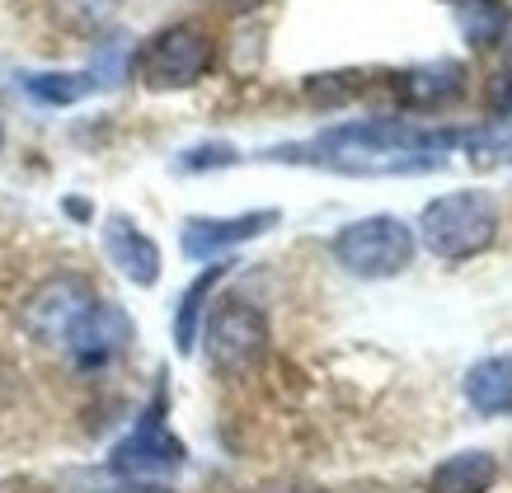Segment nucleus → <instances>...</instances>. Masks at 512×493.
I'll return each mask as SVG.
<instances>
[{"label":"nucleus","mask_w":512,"mask_h":493,"mask_svg":"<svg viewBox=\"0 0 512 493\" xmlns=\"http://www.w3.org/2000/svg\"><path fill=\"white\" fill-rule=\"evenodd\" d=\"M113 493H174L170 484H156V479H127V484H118Z\"/></svg>","instance_id":"obj_20"},{"label":"nucleus","mask_w":512,"mask_h":493,"mask_svg":"<svg viewBox=\"0 0 512 493\" xmlns=\"http://www.w3.org/2000/svg\"><path fill=\"white\" fill-rule=\"evenodd\" d=\"M231 273V263H207V273L188 282V292L179 296V310H174V348L179 353H193L202 334V320H207V296L217 292V282Z\"/></svg>","instance_id":"obj_14"},{"label":"nucleus","mask_w":512,"mask_h":493,"mask_svg":"<svg viewBox=\"0 0 512 493\" xmlns=\"http://www.w3.org/2000/svg\"><path fill=\"white\" fill-rule=\"evenodd\" d=\"M419 240L442 263L480 259L498 240V202L484 188H456L442 193L419 212Z\"/></svg>","instance_id":"obj_2"},{"label":"nucleus","mask_w":512,"mask_h":493,"mask_svg":"<svg viewBox=\"0 0 512 493\" xmlns=\"http://www.w3.org/2000/svg\"><path fill=\"white\" fill-rule=\"evenodd\" d=\"M489 108H494L498 118H512V71H503V76L489 85Z\"/></svg>","instance_id":"obj_19"},{"label":"nucleus","mask_w":512,"mask_h":493,"mask_svg":"<svg viewBox=\"0 0 512 493\" xmlns=\"http://www.w3.org/2000/svg\"><path fill=\"white\" fill-rule=\"evenodd\" d=\"M498 24H503V10H498V0H475L466 10V33L475 38L480 47H489L498 38Z\"/></svg>","instance_id":"obj_18"},{"label":"nucleus","mask_w":512,"mask_h":493,"mask_svg":"<svg viewBox=\"0 0 512 493\" xmlns=\"http://www.w3.org/2000/svg\"><path fill=\"white\" fill-rule=\"evenodd\" d=\"M57 5V15H62V24H71V29H104L113 19V10H118V0H52Z\"/></svg>","instance_id":"obj_16"},{"label":"nucleus","mask_w":512,"mask_h":493,"mask_svg":"<svg viewBox=\"0 0 512 493\" xmlns=\"http://www.w3.org/2000/svg\"><path fill=\"white\" fill-rule=\"evenodd\" d=\"M24 90H29V99H38V104L66 108V104L90 99V94L99 90V76H90V71H33V76H24Z\"/></svg>","instance_id":"obj_15"},{"label":"nucleus","mask_w":512,"mask_h":493,"mask_svg":"<svg viewBox=\"0 0 512 493\" xmlns=\"http://www.w3.org/2000/svg\"><path fill=\"white\" fill-rule=\"evenodd\" d=\"M329 249H334L339 268H348L353 278H395V273H404L414 263L419 235L400 216L376 212L362 216V221H348Z\"/></svg>","instance_id":"obj_4"},{"label":"nucleus","mask_w":512,"mask_h":493,"mask_svg":"<svg viewBox=\"0 0 512 493\" xmlns=\"http://www.w3.org/2000/svg\"><path fill=\"white\" fill-rule=\"evenodd\" d=\"M390 90L404 108L414 113H437V108L456 104L466 94V66L461 62H428V66H409L390 80Z\"/></svg>","instance_id":"obj_11"},{"label":"nucleus","mask_w":512,"mask_h":493,"mask_svg":"<svg viewBox=\"0 0 512 493\" xmlns=\"http://www.w3.org/2000/svg\"><path fill=\"white\" fill-rule=\"evenodd\" d=\"M217 62V38L198 19H179L156 38H146L137 52V80L146 90H188Z\"/></svg>","instance_id":"obj_3"},{"label":"nucleus","mask_w":512,"mask_h":493,"mask_svg":"<svg viewBox=\"0 0 512 493\" xmlns=\"http://www.w3.org/2000/svg\"><path fill=\"white\" fill-rule=\"evenodd\" d=\"M99 306V292H94L85 278L76 273H57L47 278L38 292L19 306V324L33 343H47V348H66V339L76 334V324Z\"/></svg>","instance_id":"obj_7"},{"label":"nucleus","mask_w":512,"mask_h":493,"mask_svg":"<svg viewBox=\"0 0 512 493\" xmlns=\"http://www.w3.org/2000/svg\"><path fill=\"white\" fill-rule=\"evenodd\" d=\"M0 146H5V127H0Z\"/></svg>","instance_id":"obj_22"},{"label":"nucleus","mask_w":512,"mask_h":493,"mask_svg":"<svg viewBox=\"0 0 512 493\" xmlns=\"http://www.w3.org/2000/svg\"><path fill=\"white\" fill-rule=\"evenodd\" d=\"M104 254L132 287H156L160 282V245L141 231L132 216L113 212L104 221Z\"/></svg>","instance_id":"obj_10"},{"label":"nucleus","mask_w":512,"mask_h":493,"mask_svg":"<svg viewBox=\"0 0 512 493\" xmlns=\"http://www.w3.org/2000/svg\"><path fill=\"white\" fill-rule=\"evenodd\" d=\"M240 160V151H235L231 141H202V146H193V151L179 155V170H226V165H235Z\"/></svg>","instance_id":"obj_17"},{"label":"nucleus","mask_w":512,"mask_h":493,"mask_svg":"<svg viewBox=\"0 0 512 493\" xmlns=\"http://www.w3.org/2000/svg\"><path fill=\"white\" fill-rule=\"evenodd\" d=\"M170 400H165V386L151 395V404L141 409L137 428L127 432L123 442L113 447L109 456V470L123 479H156V475H170L184 465V442L170 432Z\"/></svg>","instance_id":"obj_6"},{"label":"nucleus","mask_w":512,"mask_h":493,"mask_svg":"<svg viewBox=\"0 0 512 493\" xmlns=\"http://www.w3.org/2000/svg\"><path fill=\"white\" fill-rule=\"evenodd\" d=\"M498 479V461L489 451H456L428 475V493H489Z\"/></svg>","instance_id":"obj_13"},{"label":"nucleus","mask_w":512,"mask_h":493,"mask_svg":"<svg viewBox=\"0 0 512 493\" xmlns=\"http://www.w3.org/2000/svg\"><path fill=\"white\" fill-rule=\"evenodd\" d=\"M466 400L484 418L512 414V353L484 357V362H475L466 371Z\"/></svg>","instance_id":"obj_12"},{"label":"nucleus","mask_w":512,"mask_h":493,"mask_svg":"<svg viewBox=\"0 0 512 493\" xmlns=\"http://www.w3.org/2000/svg\"><path fill=\"white\" fill-rule=\"evenodd\" d=\"M198 343H207V362L217 376H245L264 362L268 353V320L249 301H221L202 320Z\"/></svg>","instance_id":"obj_5"},{"label":"nucleus","mask_w":512,"mask_h":493,"mask_svg":"<svg viewBox=\"0 0 512 493\" xmlns=\"http://www.w3.org/2000/svg\"><path fill=\"white\" fill-rule=\"evenodd\" d=\"M132 339H137V324L127 320L113 301L99 296V306L76 324V334L66 339L62 353L71 357L80 371H99V367H109V362H118V357L132 348Z\"/></svg>","instance_id":"obj_9"},{"label":"nucleus","mask_w":512,"mask_h":493,"mask_svg":"<svg viewBox=\"0 0 512 493\" xmlns=\"http://www.w3.org/2000/svg\"><path fill=\"white\" fill-rule=\"evenodd\" d=\"M282 221L278 207H259V212H240V216H188L184 231H179V249L188 259H217L235 245H249L268 235Z\"/></svg>","instance_id":"obj_8"},{"label":"nucleus","mask_w":512,"mask_h":493,"mask_svg":"<svg viewBox=\"0 0 512 493\" xmlns=\"http://www.w3.org/2000/svg\"><path fill=\"white\" fill-rule=\"evenodd\" d=\"M461 141H475L466 127H423L409 118H357V123L325 127L320 137L278 146L268 160H296V165H320L334 174H362V179H381V174H428L442 170V155Z\"/></svg>","instance_id":"obj_1"},{"label":"nucleus","mask_w":512,"mask_h":493,"mask_svg":"<svg viewBox=\"0 0 512 493\" xmlns=\"http://www.w3.org/2000/svg\"><path fill=\"white\" fill-rule=\"evenodd\" d=\"M254 5H264V0H226V10H254Z\"/></svg>","instance_id":"obj_21"}]
</instances>
